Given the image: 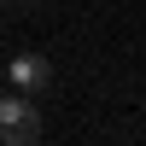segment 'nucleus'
<instances>
[{
  "label": "nucleus",
  "mask_w": 146,
  "mask_h": 146,
  "mask_svg": "<svg viewBox=\"0 0 146 146\" xmlns=\"http://www.w3.org/2000/svg\"><path fill=\"white\" fill-rule=\"evenodd\" d=\"M41 140V111L29 94H6L0 100V146H35Z\"/></svg>",
  "instance_id": "f257e3e1"
},
{
  "label": "nucleus",
  "mask_w": 146,
  "mask_h": 146,
  "mask_svg": "<svg viewBox=\"0 0 146 146\" xmlns=\"http://www.w3.org/2000/svg\"><path fill=\"white\" fill-rule=\"evenodd\" d=\"M6 76L18 82V94H41L47 82H53V64H47V53H18L6 64Z\"/></svg>",
  "instance_id": "f03ea898"
},
{
  "label": "nucleus",
  "mask_w": 146,
  "mask_h": 146,
  "mask_svg": "<svg viewBox=\"0 0 146 146\" xmlns=\"http://www.w3.org/2000/svg\"><path fill=\"white\" fill-rule=\"evenodd\" d=\"M12 6H29V0H12Z\"/></svg>",
  "instance_id": "7ed1b4c3"
},
{
  "label": "nucleus",
  "mask_w": 146,
  "mask_h": 146,
  "mask_svg": "<svg viewBox=\"0 0 146 146\" xmlns=\"http://www.w3.org/2000/svg\"><path fill=\"white\" fill-rule=\"evenodd\" d=\"M0 76H6V64H0Z\"/></svg>",
  "instance_id": "20e7f679"
}]
</instances>
